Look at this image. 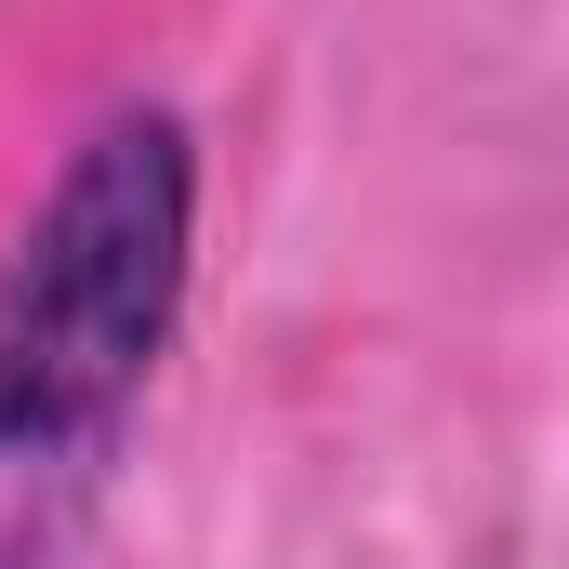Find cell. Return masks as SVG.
<instances>
[{
    "label": "cell",
    "mask_w": 569,
    "mask_h": 569,
    "mask_svg": "<svg viewBox=\"0 0 569 569\" xmlns=\"http://www.w3.org/2000/svg\"><path fill=\"white\" fill-rule=\"evenodd\" d=\"M199 291V120L120 93L0 239V569H67Z\"/></svg>",
    "instance_id": "1"
}]
</instances>
